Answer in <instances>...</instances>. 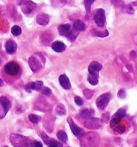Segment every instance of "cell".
Instances as JSON below:
<instances>
[{"label": "cell", "mask_w": 137, "mask_h": 147, "mask_svg": "<svg viewBox=\"0 0 137 147\" xmlns=\"http://www.w3.org/2000/svg\"><path fill=\"white\" fill-rule=\"evenodd\" d=\"M108 117H109L108 113H106V114H103L102 115V120L104 121V122H108Z\"/></svg>", "instance_id": "37"}, {"label": "cell", "mask_w": 137, "mask_h": 147, "mask_svg": "<svg viewBox=\"0 0 137 147\" xmlns=\"http://www.w3.org/2000/svg\"><path fill=\"white\" fill-rule=\"evenodd\" d=\"M113 4L116 5L117 8H120L123 6V1L122 0H113Z\"/></svg>", "instance_id": "34"}, {"label": "cell", "mask_w": 137, "mask_h": 147, "mask_svg": "<svg viewBox=\"0 0 137 147\" xmlns=\"http://www.w3.org/2000/svg\"><path fill=\"white\" fill-rule=\"evenodd\" d=\"M94 21L96 23L97 26L99 27H103L106 24V16H105V11L102 8H98L95 11L94 14Z\"/></svg>", "instance_id": "4"}, {"label": "cell", "mask_w": 137, "mask_h": 147, "mask_svg": "<svg viewBox=\"0 0 137 147\" xmlns=\"http://www.w3.org/2000/svg\"><path fill=\"white\" fill-rule=\"evenodd\" d=\"M59 83H60V85L62 86V88H64L65 90H69V89L71 88L70 81H69L68 77H67L66 75H64V74L59 77Z\"/></svg>", "instance_id": "15"}, {"label": "cell", "mask_w": 137, "mask_h": 147, "mask_svg": "<svg viewBox=\"0 0 137 147\" xmlns=\"http://www.w3.org/2000/svg\"><path fill=\"white\" fill-rule=\"evenodd\" d=\"M118 97L121 99H124L125 97H126V94H125V91L124 90H120L118 92Z\"/></svg>", "instance_id": "36"}, {"label": "cell", "mask_w": 137, "mask_h": 147, "mask_svg": "<svg viewBox=\"0 0 137 147\" xmlns=\"http://www.w3.org/2000/svg\"><path fill=\"white\" fill-rule=\"evenodd\" d=\"M28 118H29V120H30L32 123H34V124H36V123L40 122V120H41L40 117L37 116V115H34V114H30L28 116Z\"/></svg>", "instance_id": "28"}, {"label": "cell", "mask_w": 137, "mask_h": 147, "mask_svg": "<svg viewBox=\"0 0 137 147\" xmlns=\"http://www.w3.org/2000/svg\"><path fill=\"white\" fill-rule=\"evenodd\" d=\"M114 129L116 132H119V133H123L124 132V130H125V128H124V126H122V125H117L115 128H113Z\"/></svg>", "instance_id": "32"}, {"label": "cell", "mask_w": 137, "mask_h": 147, "mask_svg": "<svg viewBox=\"0 0 137 147\" xmlns=\"http://www.w3.org/2000/svg\"><path fill=\"white\" fill-rule=\"evenodd\" d=\"M11 32H12V34L14 35V36H18V35H20V33H21L20 26H18V25H14V26L11 28Z\"/></svg>", "instance_id": "26"}, {"label": "cell", "mask_w": 137, "mask_h": 147, "mask_svg": "<svg viewBox=\"0 0 137 147\" xmlns=\"http://www.w3.org/2000/svg\"><path fill=\"white\" fill-rule=\"evenodd\" d=\"M67 122L69 123V125H70L71 131H72V133L75 135V136H77V137L82 136V130H81V129L79 128V127L77 126V125L75 124L74 122H73L72 119H71V118H68V119H67Z\"/></svg>", "instance_id": "13"}, {"label": "cell", "mask_w": 137, "mask_h": 147, "mask_svg": "<svg viewBox=\"0 0 137 147\" xmlns=\"http://www.w3.org/2000/svg\"><path fill=\"white\" fill-rule=\"evenodd\" d=\"M20 6H21V9H22L23 13L29 14V13L32 12L33 9H34V7L36 6V5H35L32 1H30V0H23L22 2L20 3Z\"/></svg>", "instance_id": "8"}, {"label": "cell", "mask_w": 137, "mask_h": 147, "mask_svg": "<svg viewBox=\"0 0 137 147\" xmlns=\"http://www.w3.org/2000/svg\"><path fill=\"white\" fill-rule=\"evenodd\" d=\"M0 103H1V118H3V117L7 114L9 109H10L11 102L6 98V97H1Z\"/></svg>", "instance_id": "9"}, {"label": "cell", "mask_w": 137, "mask_h": 147, "mask_svg": "<svg viewBox=\"0 0 137 147\" xmlns=\"http://www.w3.org/2000/svg\"><path fill=\"white\" fill-rule=\"evenodd\" d=\"M78 32H79V31H77L76 29H74V28L72 27V29H71L70 32L68 33V35H67L66 37H67V38H68L70 41H74L75 39H76V37L78 36V34H79Z\"/></svg>", "instance_id": "22"}, {"label": "cell", "mask_w": 137, "mask_h": 147, "mask_svg": "<svg viewBox=\"0 0 137 147\" xmlns=\"http://www.w3.org/2000/svg\"><path fill=\"white\" fill-rule=\"evenodd\" d=\"M92 32H93V35H96V36H100V37L108 36V34H109L108 30H104V31L102 32V31H96V30L94 29V30H93Z\"/></svg>", "instance_id": "27"}, {"label": "cell", "mask_w": 137, "mask_h": 147, "mask_svg": "<svg viewBox=\"0 0 137 147\" xmlns=\"http://www.w3.org/2000/svg\"><path fill=\"white\" fill-rule=\"evenodd\" d=\"M110 99H111V94H110V93H105V94L99 96L98 98H97V100H96L97 107H98L99 109H101V110H103V109H104L105 107L108 105Z\"/></svg>", "instance_id": "7"}, {"label": "cell", "mask_w": 137, "mask_h": 147, "mask_svg": "<svg viewBox=\"0 0 137 147\" xmlns=\"http://www.w3.org/2000/svg\"><path fill=\"white\" fill-rule=\"evenodd\" d=\"M36 21L38 24L42 25V26H45L46 24H48L49 22V16L45 13H40V14L37 16Z\"/></svg>", "instance_id": "18"}, {"label": "cell", "mask_w": 137, "mask_h": 147, "mask_svg": "<svg viewBox=\"0 0 137 147\" xmlns=\"http://www.w3.org/2000/svg\"><path fill=\"white\" fill-rule=\"evenodd\" d=\"M28 63L33 73H37V71H39L43 67V65L45 63V59L42 55V53H36L29 57Z\"/></svg>", "instance_id": "1"}, {"label": "cell", "mask_w": 137, "mask_h": 147, "mask_svg": "<svg viewBox=\"0 0 137 147\" xmlns=\"http://www.w3.org/2000/svg\"><path fill=\"white\" fill-rule=\"evenodd\" d=\"M40 92L42 93L43 95H46V96H50L51 95V90L49 88H47V87H43L40 90Z\"/></svg>", "instance_id": "31"}, {"label": "cell", "mask_w": 137, "mask_h": 147, "mask_svg": "<svg viewBox=\"0 0 137 147\" xmlns=\"http://www.w3.org/2000/svg\"><path fill=\"white\" fill-rule=\"evenodd\" d=\"M56 112L58 115H64L66 113V110H65V107L63 105L59 104L58 106L56 107Z\"/></svg>", "instance_id": "29"}, {"label": "cell", "mask_w": 137, "mask_h": 147, "mask_svg": "<svg viewBox=\"0 0 137 147\" xmlns=\"http://www.w3.org/2000/svg\"><path fill=\"white\" fill-rule=\"evenodd\" d=\"M132 5H133V6H136L137 7V1H134V2L132 3Z\"/></svg>", "instance_id": "39"}, {"label": "cell", "mask_w": 137, "mask_h": 147, "mask_svg": "<svg viewBox=\"0 0 137 147\" xmlns=\"http://www.w3.org/2000/svg\"><path fill=\"white\" fill-rule=\"evenodd\" d=\"M5 147H7V146H5Z\"/></svg>", "instance_id": "40"}, {"label": "cell", "mask_w": 137, "mask_h": 147, "mask_svg": "<svg viewBox=\"0 0 137 147\" xmlns=\"http://www.w3.org/2000/svg\"><path fill=\"white\" fill-rule=\"evenodd\" d=\"M102 69V65L98 61H92L88 67V71L90 75L98 77V73Z\"/></svg>", "instance_id": "10"}, {"label": "cell", "mask_w": 137, "mask_h": 147, "mask_svg": "<svg viewBox=\"0 0 137 147\" xmlns=\"http://www.w3.org/2000/svg\"><path fill=\"white\" fill-rule=\"evenodd\" d=\"M87 81L89 82V84H91V85H93V86H95V85L98 84V77L93 76V75H90V74H89L88 78H87Z\"/></svg>", "instance_id": "24"}, {"label": "cell", "mask_w": 137, "mask_h": 147, "mask_svg": "<svg viewBox=\"0 0 137 147\" xmlns=\"http://www.w3.org/2000/svg\"><path fill=\"white\" fill-rule=\"evenodd\" d=\"M84 125L89 129H97V128H100V121L97 118L91 117V118L86 119Z\"/></svg>", "instance_id": "12"}, {"label": "cell", "mask_w": 137, "mask_h": 147, "mask_svg": "<svg viewBox=\"0 0 137 147\" xmlns=\"http://www.w3.org/2000/svg\"><path fill=\"white\" fill-rule=\"evenodd\" d=\"M125 115H126V111H125V109L124 108L119 109V110L117 111L114 115H113L112 119H111V121H110V126L112 127V128H115V127L118 125V123L121 121V119L124 118Z\"/></svg>", "instance_id": "5"}, {"label": "cell", "mask_w": 137, "mask_h": 147, "mask_svg": "<svg viewBox=\"0 0 137 147\" xmlns=\"http://www.w3.org/2000/svg\"><path fill=\"white\" fill-rule=\"evenodd\" d=\"M132 6L133 5L131 4V5H127L126 7H125V9H126V12H128V13H134V10H132Z\"/></svg>", "instance_id": "35"}, {"label": "cell", "mask_w": 137, "mask_h": 147, "mask_svg": "<svg viewBox=\"0 0 137 147\" xmlns=\"http://www.w3.org/2000/svg\"><path fill=\"white\" fill-rule=\"evenodd\" d=\"M94 1H95V0H84V1H83V4H84L85 8H86L87 13L90 12L91 5H92L93 3H94Z\"/></svg>", "instance_id": "25"}, {"label": "cell", "mask_w": 137, "mask_h": 147, "mask_svg": "<svg viewBox=\"0 0 137 147\" xmlns=\"http://www.w3.org/2000/svg\"><path fill=\"white\" fill-rule=\"evenodd\" d=\"M83 94L86 97V99H90L91 97L93 96V91L89 90V89H85V90L83 91Z\"/></svg>", "instance_id": "30"}, {"label": "cell", "mask_w": 137, "mask_h": 147, "mask_svg": "<svg viewBox=\"0 0 137 147\" xmlns=\"http://www.w3.org/2000/svg\"><path fill=\"white\" fill-rule=\"evenodd\" d=\"M10 142L14 147H30L33 145V142H31L30 139L26 136H23L21 134L13 133L10 135Z\"/></svg>", "instance_id": "2"}, {"label": "cell", "mask_w": 137, "mask_h": 147, "mask_svg": "<svg viewBox=\"0 0 137 147\" xmlns=\"http://www.w3.org/2000/svg\"><path fill=\"white\" fill-rule=\"evenodd\" d=\"M4 69L9 76H15L20 71V67L16 61H10V63L5 65Z\"/></svg>", "instance_id": "6"}, {"label": "cell", "mask_w": 137, "mask_h": 147, "mask_svg": "<svg viewBox=\"0 0 137 147\" xmlns=\"http://www.w3.org/2000/svg\"><path fill=\"white\" fill-rule=\"evenodd\" d=\"M94 116V111L92 109H84L80 112L79 114V117L82 119H88V118H91V117Z\"/></svg>", "instance_id": "20"}, {"label": "cell", "mask_w": 137, "mask_h": 147, "mask_svg": "<svg viewBox=\"0 0 137 147\" xmlns=\"http://www.w3.org/2000/svg\"><path fill=\"white\" fill-rule=\"evenodd\" d=\"M73 28L76 29L77 31H83L85 29V24L81 20H75L73 24Z\"/></svg>", "instance_id": "21"}, {"label": "cell", "mask_w": 137, "mask_h": 147, "mask_svg": "<svg viewBox=\"0 0 137 147\" xmlns=\"http://www.w3.org/2000/svg\"><path fill=\"white\" fill-rule=\"evenodd\" d=\"M33 146L34 147H42V143L39 142V141H34V142H33Z\"/></svg>", "instance_id": "38"}, {"label": "cell", "mask_w": 137, "mask_h": 147, "mask_svg": "<svg viewBox=\"0 0 137 147\" xmlns=\"http://www.w3.org/2000/svg\"><path fill=\"white\" fill-rule=\"evenodd\" d=\"M52 49L56 53H63V51L66 49V45L62 42V41H59V40H56L52 43Z\"/></svg>", "instance_id": "17"}, {"label": "cell", "mask_w": 137, "mask_h": 147, "mask_svg": "<svg viewBox=\"0 0 137 147\" xmlns=\"http://www.w3.org/2000/svg\"><path fill=\"white\" fill-rule=\"evenodd\" d=\"M43 88V83L41 81H37V82H31V83H28V84L25 86V90L27 92H31L32 90H35V91H39Z\"/></svg>", "instance_id": "11"}, {"label": "cell", "mask_w": 137, "mask_h": 147, "mask_svg": "<svg viewBox=\"0 0 137 147\" xmlns=\"http://www.w3.org/2000/svg\"><path fill=\"white\" fill-rule=\"evenodd\" d=\"M99 143V136L96 133H86L80 136L81 147H97Z\"/></svg>", "instance_id": "3"}, {"label": "cell", "mask_w": 137, "mask_h": 147, "mask_svg": "<svg viewBox=\"0 0 137 147\" xmlns=\"http://www.w3.org/2000/svg\"><path fill=\"white\" fill-rule=\"evenodd\" d=\"M74 101H75V103L78 105V106H82V105H83V100L80 98V97L75 96L74 97Z\"/></svg>", "instance_id": "33"}, {"label": "cell", "mask_w": 137, "mask_h": 147, "mask_svg": "<svg viewBox=\"0 0 137 147\" xmlns=\"http://www.w3.org/2000/svg\"><path fill=\"white\" fill-rule=\"evenodd\" d=\"M71 25L70 24H62V25H59L58 27V31H59V34L63 35V36H67L68 33L70 32L71 30Z\"/></svg>", "instance_id": "19"}, {"label": "cell", "mask_w": 137, "mask_h": 147, "mask_svg": "<svg viewBox=\"0 0 137 147\" xmlns=\"http://www.w3.org/2000/svg\"><path fill=\"white\" fill-rule=\"evenodd\" d=\"M57 138H58L61 142H67V140H68L67 134L65 133V131H62V130L57 132Z\"/></svg>", "instance_id": "23"}, {"label": "cell", "mask_w": 137, "mask_h": 147, "mask_svg": "<svg viewBox=\"0 0 137 147\" xmlns=\"http://www.w3.org/2000/svg\"><path fill=\"white\" fill-rule=\"evenodd\" d=\"M41 136H42V138L46 141V144L48 145V147H63V145L61 142L55 140V139H51V138H49V137L45 136L44 133H41Z\"/></svg>", "instance_id": "14"}, {"label": "cell", "mask_w": 137, "mask_h": 147, "mask_svg": "<svg viewBox=\"0 0 137 147\" xmlns=\"http://www.w3.org/2000/svg\"><path fill=\"white\" fill-rule=\"evenodd\" d=\"M5 49H6V51L8 53H10V55H12V53H14L15 51H16L17 49V45L15 41L11 40V39H9L8 41H6V43H5Z\"/></svg>", "instance_id": "16"}]
</instances>
